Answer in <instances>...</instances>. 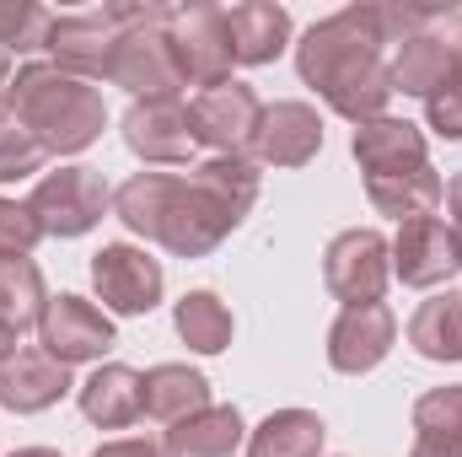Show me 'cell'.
<instances>
[{
  "instance_id": "cell-27",
  "label": "cell",
  "mask_w": 462,
  "mask_h": 457,
  "mask_svg": "<svg viewBox=\"0 0 462 457\" xmlns=\"http://www.w3.org/2000/svg\"><path fill=\"white\" fill-rule=\"evenodd\" d=\"M49 296H43V275L32 258H0V323L11 334L32 329L43 318Z\"/></svg>"
},
{
  "instance_id": "cell-39",
  "label": "cell",
  "mask_w": 462,
  "mask_h": 457,
  "mask_svg": "<svg viewBox=\"0 0 462 457\" xmlns=\"http://www.w3.org/2000/svg\"><path fill=\"white\" fill-rule=\"evenodd\" d=\"M0 92H5V54H0Z\"/></svg>"
},
{
  "instance_id": "cell-12",
  "label": "cell",
  "mask_w": 462,
  "mask_h": 457,
  "mask_svg": "<svg viewBox=\"0 0 462 457\" xmlns=\"http://www.w3.org/2000/svg\"><path fill=\"white\" fill-rule=\"evenodd\" d=\"M38 334H43V355H54L60 366H76V360H97L114 344V323L87 296H54L38 318Z\"/></svg>"
},
{
  "instance_id": "cell-8",
  "label": "cell",
  "mask_w": 462,
  "mask_h": 457,
  "mask_svg": "<svg viewBox=\"0 0 462 457\" xmlns=\"http://www.w3.org/2000/svg\"><path fill=\"white\" fill-rule=\"evenodd\" d=\"M258 118L263 103L253 87L226 81V87H210L189 103V124H194V145H210L216 156H242L253 151V135H258Z\"/></svg>"
},
{
  "instance_id": "cell-2",
  "label": "cell",
  "mask_w": 462,
  "mask_h": 457,
  "mask_svg": "<svg viewBox=\"0 0 462 457\" xmlns=\"http://www.w3.org/2000/svg\"><path fill=\"white\" fill-rule=\"evenodd\" d=\"M114 210L129 231H140L145 242H162L178 258H199L210 247H221V237L236 227L226 205L189 178L172 173H134L114 194Z\"/></svg>"
},
{
  "instance_id": "cell-1",
  "label": "cell",
  "mask_w": 462,
  "mask_h": 457,
  "mask_svg": "<svg viewBox=\"0 0 462 457\" xmlns=\"http://www.w3.org/2000/svg\"><path fill=\"white\" fill-rule=\"evenodd\" d=\"M436 16L441 11H420V5H345L328 22L307 27V38L296 43V70L349 124L387 118L393 103L387 43L425 33Z\"/></svg>"
},
{
  "instance_id": "cell-23",
  "label": "cell",
  "mask_w": 462,
  "mask_h": 457,
  "mask_svg": "<svg viewBox=\"0 0 462 457\" xmlns=\"http://www.w3.org/2000/svg\"><path fill=\"white\" fill-rule=\"evenodd\" d=\"M414 431L409 457H462V387H430L414 404Z\"/></svg>"
},
{
  "instance_id": "cell-11",
  "label": "cell",
  "mask_w": 462,
  "mask_h": 457,
  "mask_svg": "<svg viewBox=\"0 0 462 457\" xmlns=\"http://www.w3.org/2000/svg\"><path fill=\"white\" fill-rule=\"evenodd\" d=\"M92 285L103 296V307L118 318H140L162 302V264L145 253V247H129V242H108L97 258H92Z\"/></svg>"
},
{
  "instance_id": "cell-15",
  "label": "cell",
  "mask_w": 462,
  "mask_h": 457,
  "mask_svg": "<svg viewBox=\"0 0 462 457\" xmlns=\"http://www.w3.org/2000/svg\"><path fill=\"white\" fill-rule=\"evenodd\" d=\"M318 145H323V118L307 103H274V108H263L258 135H253V156L263 167H301V162L318 156Z\"/></svg>"
},
{
  "instance_id": "cell-14",
  "label": "cell",
  "mask_w": 462,
  "mask_h": 457,
  "mask_svg": "<svg viewBox=\"0 0 462 457\" xmlns=\"http://www.w3.org/2000/svg\"><path fill=\"white\" fill-rule=\"evenodd\" d=\"M124 140L134 156H145L151 167H178L189 162L194 151V124H189V108L178 98H162V103H134L124 114Z\"/></svg>"
},
{
  "instance_id": "cell-29",
  "label": "cell",
  "mask_w": 462,
  "mask_h": 457,
  "mask_svg": "<svg viewBox=\"0 0 462 457\" xmlns=\"http://www.w3.org/2000/svg\"><path fill=\"white\" fill-rule=\"evenodd\" d=\"M178 334L189 340V350H199V355H221L231 344V312L221 296H210V291H194V296H183L178 302Z\"/></svg>"
},
{
  "instance_id": "cell-22",
  "label": "cell",
  "mask_w": 462,
  "mask_h": 457,
  "mask_svg": "<svg viewBox=\"0 0 462 457\" xmlns=\"http://www.w3.org/2000/svg\"><path fill=\"white\" fill-rule=\"evenodd\" d=\"M365 194L382 216L420 221V216H436V205L447 200V183L436 178V167H420V173H398V178H365Z\"/></svg>"
},
{
  "instance_id": "cell-7",
  "label": "cell",
  "mask_w": 462,
  "mask_h": 457,
  "mask_svg": "<svg viewBox=\"0 0 462 457\" xmlns=\"http://www.w3.org/2000/svg\"><path fill=\"white\" fill-rule=\"evenodd\" d=\"M387 275H393V247H387V237H382V231L355 227V231H339V237L328 242L323 280H328V291H334L345 307L382 302Z\"/></svg>"
},
{
  "instance_id": "cell-36",
  "label": "cell",
  "mask_w": 462,
  "mask_h": 457,
  "mask_svg": "<svg viewBox=\"0 0 462 457\" xmlns=\"http://www.w3.org/2000/svg\"><path fill=\"white\" fill-rule=\"evenodd\" d=\"M447 205H452V216H457V221H452V231L462 237V173L447 183Z\"/></svg>"
},
{
  "instance_id": "cell-20",
  "label": "cell",
  "mask_w": 462,
  "mask_h": 457,
  "mask_svg": "<svg viewBox=\"0 0 462 457\" xmlns=\"http://www.w3.org/2000/svg\"><path fill=\"white\" fill-rule=\"evenodd\" d=\"M436 22H441V16H436ZM436 22H430L425 33H414V38L398 43L393 65H387L393 92H409V98H425V103H430L436 92L452 87V54H447V43L436 38Z\"/></svg>"
},
{
  "instance_id": "cell-16",
  "label": "cell",
  "mask_w": 462,
  "mask_h": 457,
  "mask_svg": "<svg viewBox=\"0 0 462 457\" xmlns=\"http://www.w3.org/2000/svg\"><path fill=\"white\" fill-rule=\"evenodd\" d=\"M70 393V366H60L43 350H16L11 360H0V404L11 415H38L49 404H60Z\"/></svg>"
},
{
  "instance_id": "cell-30",
  "label": "cell",
  "mask_w": 462,
  "mask_h": 457,
  "mask_svg": "<svg viewBox=\"0 0 462 457\" xmlns=\"http://www.w3.org/2000/svg\"><path fill=\"white\" fill-rule=\"evenodd\" d=\"M54 16L43 5H0V43L5 49H49Z\"/></svg>"
},
{
  "instance_id": "cell-18",
  "label": "cell",
  "mask_w": 462,
  "mask_h": 457,
  "mask_svg": "<svg viewBox=\"0 0 462 457\" xmlns=\"http://www.w3.org/2000/svg\"><path fill=\"white\" fill-rule=\"evenodd\" d=\"M226 33L236 65H269L291 43V11L274 5V0H242V5L226 11Z\"/></svg>"
},
{
  "instance_id": "cell-28",
  "label": "cell",
  "mask_w": 462,
  "mask_h": 457,
  "mask_svg": "<svg viewBox=\"0 0 462 457\" xmlns=\"http://www.w3.org/2000/svg\"><path fill=\"white\" fill-rule=\"evenodd\" d=\"M194 183L210 189L236 221L258 205V162H247V156H210V162H199Z\"/></svg>"
},
{
  "instance_id": "cell-3",
  "label": "cell",
  "mask_w": 462,
  "mask_h": 457,
  "mask_svg": "<svg viewBox=\"0 0 462 457\" xmlns=\"http://www.w3.org/2000/svg\"><path fill=\"white\" fill-rule=\"evenodd\" d=\"M5 108L11 124H22L49 156L87 151L108 124L103 92L81 76H65L60 65H22L16 81L5 87Z\"/></svg>"
},
{
  "instance_id": "cell-33",
  "label": "cell",
  "mask_w": 462,
  "mask_h": 457,
  "mask_svg": "<svg viewBox=\"0 0 462 457\" xmlns=\"http://www.w3.org/2000/svg\"><path fill=\"white\" fill-rule=\"evenodd\" d=\"M425 118H430V129H436V135H447V140H462V87H447V92H436V98L425 103Z\"/></svg>"
},
{
  "instance_id": "cell-13",
  "label": "cell",
  "mask_w": 462,
  "mask_h": 457,
  "mask_svg": "<svg viewBox=\"0 0 462 457\" xmlns=\"http://www.w3.org/2000/svg\"><path fill=\"white\" fill-rule=\"evenodd\" d=\"M393 340H398V318H393L382 302L345 307L339 323L328 329V366L345 371V377H360V371H371V366L387 360Z\"/></svg>"
},
{
  "instance_id": "cell-24",
  "label": "cell",
  "mask_w": 462,
  "mask_h": 457,
  "mask_svg": "<svg viewBox=\"0 0 462 457\" xmlns=\"http://www.w3.org/2000/svg\"><path fill=\"white\" fill-rule=\"evenodd\" d=\"M167 447L178 457H231L242 447V415H236L231 404H210V409H199L194 420L172 425V431H167Z\"/></svg>"
},
{
  "instance_id": "cell-17",
  "label": "cell",
  "mask_w": 462,
  "mask_h": 457,
  "mask_svg": "<svg viewBox=\"0 0 462 457\" xmlns=\"http://www.w3.org/2000/svg\"><path fill=\"white\" fill-rule=\"evenodd\" d=\"M355 162L365 178H398V173H420L430 167L425 156V135L403 118H371L355 129Z\"/></svg>"
},
{
  "instance_id": "cell-6",
  "label": "cell",
  "mask_w": 462,
  "mask_h": 457,
  "mask_svg": "<svg viewBox=\"0 0 462 457\" xmlns=\"http://www.w3.org/2000/svg\"><path fill=\"white\" fill-rule=\"evenodd\" d=\"M27 210L38 216L43 237H81V231H92L103 221V210H108V183H103L92 167H60V173H49V178L32 189Z\"/></svg>"
},
{
  "instance_id": "cell-37",
  "label": "cell",
  "mask_w": 462,
  "mask_h": 457,
  "mask_svg": "<svg viewBox=\"0 0 462 457\" xmlns=\"http://www.w3.org/2000/svg\"><path fill=\"white\" fill-rule=\"evenodd\" d=\"M11 355H16V334L0 323V360H11Z\"/></svg>"
},
{
  "instance_id": "cell-10",
  "label": "cell",
  "mask_w": 462,
  "mask_h": 457,
  "mask_svg": "<svg viewBox=\"0 0 462 457\" xmlns=\"http://www.w3.org/2000/svg\"><path fill=\"white\" fill-rule=\"evenodd\" d=\"M114 49H118L114 5L76 11V16H54V27H49V54H54V65H60L65 76L108 81V70H114Z\"/></svg>"
},
{
  "instance_id": "cell-25",
  "label": "cell",
  "mask_w": 462,
  "mask_h": 457,
  "mask_svg": "<svg viewBox=\"0 0 462 457\" xmlns=\"http://www.w3.org/2000/svg\"><path fill=\"white\" fill-rule=\"evenodd\" d=\"M409 344L425 360H462V296L441 291L409 318Z\"/></svg>"
},
{
  "instance_id": "cell-26",
  "label": "cell",
  "mask_w": 462,
  "mask_h": 457,
  "mask_svg": "<svg viewBox=\"0 0 462 457\" xmlns=\"http://www.w3.org/2000/svg\"><path fill=\"white\" fill-rule=\"evenodd\" d=\"M318 452H323V420L307 415V409H280L247 436V457H318Z\"/></svg>"
},
{
  "instance_id": "cell-5",
  "label": "cell",
  "mask_w": 462,
  "mask_h": 457,
  "mask_svg": "<svg viewBox=\"0 0 462 457\" xmlns=\"http://www.w3.org/2000/svg\"><path fill=\"white\" fill-rule=\"evenodd\" d=\"M167 38L183 70V87H226L231 81V33H226V11L221 5H172L167 16Z\"/></svg>"
},
{
  "instance_id": "cell-19",
  "label": "cell",
  "mask_w": 462,
  "mask_h": 457,
  "mask_svg": "<svg viewBox=\"0 0 462 457\" xmlns=\"http://www.w3.org/2000/svg\"><path fill=\"white\" fill-rule=\"evenodd\" d=\"M81 415L103 431H129L134 420H145V377L129 366H97L81 382Z\"/></svg>"
},
{
  "instance_id": "cell-32",
  "label": "cell",
  "mask_w": 462,
  "mask_h": 457,
  "mask_svg": "<svg viewBox=\"0 0 462 457\" xmlns=\"http://www.w3.org/2000/svg\"><path fill=\"white\" fill-rule=\"evenodd\" d=\"M38 216L27 210V205H16V200H0V258H27L32 247H38Z\"/></svg>"
},
{
  "instance_id": "cell-35",
  "label": "cell",
  "mask_w": 462,
  "mask_h": 457,
  "mask_svg": "<svg viewBox=\"0 0 462 457\" xmlns=\"http://www.w3.org/2000/svg\"><path fill=\"white\" fill-rule=\"evenodd\" d=\"M92 457H178V452L167 442H140L134 436V442H108V447H97Z\"/></svg>"
},
{
  "instance_id": "cell-38",
  "label": "cell",
  "mask_w": 462,
  "mask_h": 457,
  "mask_svg": "<svg viewBox=\"0 0 462 457\" xmlns=\"http://www.w3.org/2000/svg\"><path fill=\"white\" fill-rule=\"evenodd\" d=\"M11 457H60V452H49V447H22V452H11Z\"/></svg>"
},
{
  "instance_id": "cell-4",
  "label": "cell",
  "mask_w": 462,
  "mask_h": 457,
  "mask_svg": "<svg viewBox=\"0 0 462 457\" xmlns=\"http://www.w3.org/2000/svg\"><path fill=\"white\" fill-rule=\"evenodd\" d=\"M118 16V49H114V70L108 81L134 92L140 103H162L183 92V70L167 38V16L172 5H114Z\"/></svg>"
},
{
  "instance_id": "cell-9",
  "label": "cell",
  "mask_w": 462,
  "mask_h": 457,
  "mask_svg": "<svg viewBox=\"0 0 462 457\" xmlns=\"http://www.w3.org/2000/svg\"><path fill=\"white\" fill-rule=\"evenodd\" d=\"M462 269V237L452 231V221L441 216H420V221H403L398 242H393V275L414 291H436L447 285Z\"/></svg>"
},
{
  "instance_id": "cell-31",
  "label": "cell",
  "mask_w": 462,
  "mask_h": 457,
  "mask_svg": "<svg viewBox=\"0 0 462 457\" xmlns=\"http://www.w3.org/2000/svg\"><path fill=\"white\" fill-rule=\"evenodd\" d=\"M43 145L22 129V124H11V129H0V183H11V178H32L38 167H43Z\"/></svg>"
},
{
  "instance_id": "cell-21",
  "label": "cell",
  "mask_w": 462,
  "mask_h": 457,
  "mask_svg": "<svg viewBox=\"0 0 462 457\" xmlns=\"http://www.w3.org/2000/svg\"><path fill=\"white\" fill-rule=\"evenodd\" d=\"M199 409H210V382L189 366H151L145 371V415L156 425H183Z\"/></svg>"
},
{
  "instance_id": "cell-34",
  "label": "cell",
  "mask_w": 462,
  "mask_h": 457,
  "mask_svg": "<svg viewBox=\"0 0 462 457\" xmlns=\"http://www.w3.org/2000/svg\"><path fill=\"white\" fill-rule=\"evenodd\" d=\"M436 38L447 43V54H452V87H462V11H441V22H436Z\"/></svg>"
}]
</instances>
